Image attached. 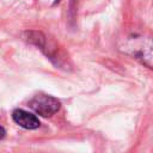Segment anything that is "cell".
Returning <instances> with one entry per match:
<instances>
[{
	"instance_id": "obj_5",
	"label": "cell",
	"mask_w": 153,
	"mask_h": 153,
	"mask_svg": "<svg viewBox=\"0 0 153 153\" xmlns=\"http://www.w3.org/2000/svg\"><path fill=\"white\" fill-rule=\"evenodd\" d=\"M59 1H60V0H55V4H56V2H59Z\"/></svg>"
},
{
	"instance_id": "obj_4",
	"label": "cell",
	"mask_w": 153,
	"mask_h": 153,
	"mask_svg": "<svg viewBox=\"0 0 153 153\" xmlns=\"http://www.w3.org/2000/svg\"><path fill=\"white\" fill-rule=\"evenodd\" d=\"M5 135H6V130L4 129V127L0 126V140H2L5 137Z\"/></svg>"
},
{
	"instance_id": "obj_2",
	"label": "cell",
	"mask_w": 153,
	"mask_h": 153,
	"mask_svg": "<svg viewBox=\"0 0 153 153\" xmlns=\"http://www.w3.org/2000/svg\"><path fill=\"white\" fill-rule=\"evenodd\" d=\"M12 118L18 126H20L22 128L29 129V130L37 129L41 124L38 117L36 115H33L29 111H25L23 109H16L12 112Z\"/></svg>"
},
{
	"instance_id": "obj_3",
	"label": "cell",
	"mask_w": 153,
	"mask_h": 153,
	"mask_svg": "<svg viewBox=\"0 0 153 153\" xmlns=\"http://www.w3.org/2000/svg\"><path fill=\"white\" fill-rule=\"evenodd\" d=\"M142 47H145V42H143L142 38H140L137 42H133L131 45H129V49L133 50L131 51V55L133 56H135L136 59H141L145 65H146L145 59H147L148 60V63L151 65V60H152L151 56H152V54H151V51H145V48L142 49ZM149 47H146V48H149Z\"/></svg>"
},
{
	"instance_id": "obj_1",
	"label": "cell",
	"mask_w": 153,
	"mask_h": 153,
	"mask_svg": "<svg viewBox=\"0 0 153 153\" xmlns=\"http://www.w3.org/2000/svg\"><path fill=\"white\" fill-rule=\"evenodd\" d=\"M29 106L37 115L43 117H50L60 110L61 104H60V100H57L53 96L38 94V96H35L32 99H30Z\"/></svg>"
}]
</instances>
